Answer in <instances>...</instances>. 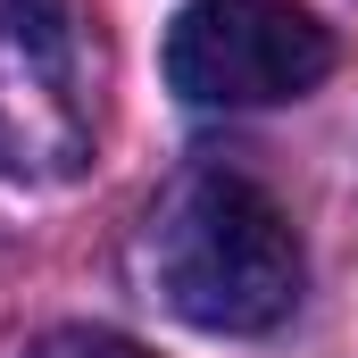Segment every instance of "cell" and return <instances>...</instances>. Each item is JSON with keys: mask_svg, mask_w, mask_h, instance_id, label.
I'll return each mask as SVG.
<instances>
[{"mask_svg": "<svg viewBox=\"0 0 358 358\" xmlns=\"http://www.w3.org/2000/svg\"><path fill=\"white\" fill-rule=\"evenodd\" d=\"M142 267L200 334H267L300 300V234L242 167H183L142 217Z\"/></svg>", "mask_w": 358, "mask_h": 358, "instance_id": "cell-1", "label": "cell"}, {"mask_svg": "<svg viewBox=\"0 0 358 358\" xmlns=\"http://www.w3.org/2000/svg\"><path fill=\"white\" fill-rule=\"evenodd\" d=\"M334 34L300 0H192L167 25V84L192 108H275L334 76Z\"/></svg>", "mask_w": 358, "mask_h": 358, "instance_id": "cell-2", "label": "cell"}, {"mask_svg": "<svg viewBox=\"0 0 358 358\" xmlns=\"http://www.w3.org/2000/svg\"><path fill=\"white\" fill-rule=\"evenodd\" d=\"M92 159V92L67 0H0V176L67 183Z\"/></svg>", "mask_w": 358, "mask_h": 358, "instance_id": "cell-3", "label": "cell"}, {"mask_svg": "<svg viewBox=\"0 0 358 358\" xmlns=\"http://www.w3.org/2000/svg\"><path fill=\"white\" fill-rule=\"evenodd\" d=\"M25 358H159V350H142L125 334H100V325H59V334H42Z\"/></svg>", "mask_w": 358, "mask_h": 358, "instance_id": "cell-4", "label": "cell"}]
</instances>
